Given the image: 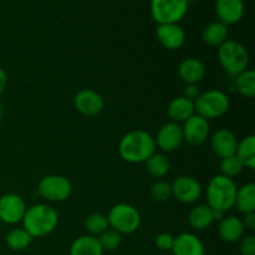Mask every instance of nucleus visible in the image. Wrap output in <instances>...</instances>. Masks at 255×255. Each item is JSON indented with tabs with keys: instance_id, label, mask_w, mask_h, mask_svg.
<instances>
[{
	"instance_id": "nucleus-4",
	"label": "nucleus",
	"mask_w": 255,
	"mask_h": 255,
	"mask_svg": "<svg viewBox=\"0 0 255 255\" xmlns=\"http://www.w3.org/2000/svg\"><path fill=\"white\" fill-rule=\"evenodd\" d=\"M218 59L224 71L232 76H237L248 69L249 52L241 41L226 40L218 47Z\"/></svg>"
},
{
	"instance_id": "nucleus-22",
	"label": "nucleus",
	"mask_w": 255,
	"mask_h": 255,
	"mask_svg": "<svg viewBox=\"0 0 255 255\" xmlns=\"http://www.w3.org/2000/svg\"><path fill=\"white\" fill-rule=\"evenodd\" d=\"M202 39L208 46L219 47L226 40H228V26L222 21L211 22L204 27Z\"/></svg>"
},
{
	"instance_id": "nucleus-12",
	"label": "nucleus",
	"mask_w": 255,
	"mask_h": 255,
	"mask_svg": "<svg viewBox=\"0 0 255 255\" xmlns=\"http://www.w3.org/2000/svg\"><path fill=\"white\" fill-rule=\"evenodd\" d=\"M182 132L183 139L192 146H199L203 143L209 136V122L199 115L194 114L183 122Z\"/></svg>"
},
{
	"instance_id": "nucleus-37",
	"label": "nucleus",
	"mask_w": 255,
	"mask_h": 255,
	"mask_svg": "<svg viewBox=\"0 0 255 255\" xmlns=\"http://www.w3.org/2000/svg\"><path fill=\"white\" fill-rule=\"evenodd\" d=\"M6 86H7V74L4 69L0 67V96L4 94Z\"/></svg>"
},
{
	"instance_id": "nucleus-27",
	"label": "nucleus",
	"mask_w": 255,
	"mask_h": 255,
	"mask_svg": "<svg viewBox=\"0 0 255 255\" xmlns=\"http://www.w3.org/2000/svg\"><path fill=\"white\" fill-rule=\"evenodd\" d=\"M234 87L242 96L252 99L255 95V72L253 70L247 69L243 72L234 76Z\"/></svg>"
},
{
	"instance_id": "nucleus-13",
	"label": "nucleus",
	"mask_w": 255,
	"mask_h": 255,
	"mask_svg": "<svg viewBox=\"0 0 255 255\" xmlns=\"http://www.w3.org/2000/svg\"><path fill=\"white\" fill-rule=\"evenodd\" d=\"M183 132L182 127L176 122H167L159 128L157 133L156 146L163 152H173L178 149L183 143Z\"/></svg>"
},
{
	"instance_id": "nucleus-32",
	"label": "nucleus",
	"mask_w": 255,
	"mask_h": 255,
	"mask_svg": "<svg viewBox=\"0 0 255 255\" xmlns=\"http://www.w3.org/2000/svg\"><path fill=\"white\" fill-rule=\"evenodd\" d=\"M151 197L156 202H166L172 197L171 184L164 181H156L151 187Z\"/></svg>"
},
{
	"instance_id": "nucleus-20",
	"label": "nucleus",
	"mask_w": 255,
	"mask_h": 255,
	"mask_svg": "<svg viewBox=\"0 0 255 255\" xmlns=\"http://www.w3.org/2000/svg\"><path fill=\"white\" fill-rule=\"evenodd\" d=\"M167 114H168L172 122H176V124H178V122H186L189 117L196 114L194 102L186 99L184 96L176 97V99H173L169 102Z\"/></svg>"
},
{
	"instance_id": "nucleus-9",
	"label": "nucleus",
	"mask_w": 255,
	"mask_h": 255,
	"mask_svg": "<svg viewBox=\"0 0 255 255\" xmlns=\"http://www.w3.org/2000/svg\"><path fill=\"white\" fill-rule=\"evenodd\" d=\"M26 212L24 199L15 193H6L0 197V221L9 226L20 223Z\"/></svg>"
},
{
	"instance_id": "nucleus-36",
	"label": "nucleus",
	"mask_w": 255,
	"mask_h": 255,
	"mask_svg": "<svg viewBox=\"0 0 255 255\" xmlns=\"http://www.w3.org/2000/svg\"><path fill=\"white\" fill-rule=\"evenodd\" d=\"M242 222H243L244 228L248 229V231H251V232H253L255 229V213L244 214V219Z\"/></svg>"
},
{
	"instance_id": "nucleus-6",
	"label": "nucleus",
	"mask_w": 255,
	"mask_h": 255,
	"mask_svg": "<svg viewBox=\"0 0 255 255\" xmlns=\"http://www.w3.org/2000/svg\"><path fill=\"white\" fill-rule=\"evenodd\" d=\"M107 221L110 228L120 234H132L141 226V214L131 204L119 203L111 208Z\"/></svg>"
},
{
	"instance_id": "nucleus-16",
	"label": "nucleus",
	"mask_w": 255,
	"mask_h": 255,
	"mask_svg": "<svg viewBox=\"0 0 255 255\" xmlns=\"http://www.w3.org/2000/svg\"><path fill=\"white\" fill-rule=\"evenodd\" d=\"M173 255H206L204 244L196 234L182 233L174 238Z\"/></svg>"
},
{
	"instance_id": "nucleus-10",
	"label": "nucleus",
	"mask_w": 255,
	"mask_h": 255,
	"mask_svg": "<svg viewBox=\"0 0 255 255\" xmlns=\"http://www.w3.org/2000/svg\"><path fill=\"white\" fill-rule=\"evenodd\" d=\"M172 196L181 203L191 204L202 196V186L194 177L181 176L171 184Z\"/></svg>"
},
{
	"instance_id": "nucleus-18",
	"label": "nucleus",
	"mask_w": 255,
	"mask_h": 255,
	"mask_svg": "<svg viewBox=\"0 0 255 255\" xmlns=\"http://www.w3.org/2000/svg\"><path fill=\"white\" fill-rule=\"evenodd\" d=\"M243 222L236 216H229L226 218L221 219V223L218 227L219 237L226 243H236L241 241L244 237Z\"/></svg>"
},
{
	"instance_id": "nucleus-3",
	"label": "nucleus",
	"mask_w": 255,
	"mask_h": 255,
	"mask_svg": "<svg viewBox=\"0 0 255 255\" xmlns=\"http://www.w3.org/2000/svg\"><path fill=\"white\" fill-rule=\"evenodd\" d=\"M236 182L226 176H214L207 187V202L213 211L222 213L231 211L236 203L237 196Z\"/></svg>"
},
{
	"instance_id": "nucleus-24",
	"label": "nucleus",
	"mask_w": 255,
	"mask_h": 255,
	"mask_svg": "<svg viewBox=\"0 0 255 255\" xmlns=\"http://www.w3.org/2000/svg\"><path fill=\"white\" fill-rule=\"evenodd\" d=\"M188 221L192 228L197 231H203L214 222L213 211L208 204H199L189 212Z\"/></svg>"
},
{
	"instance_id": "nucleus-23",
	"label": "nucleus",
	"mask_w": 255,
	"mask_h": 255,
	"mask_svg": "<svg viewBox=\"0 0 255 255\" xmlns=\"http://www.w3.org/2000/svg\"><path fill=\"white\" fill-rule=\"evenodd\" d=\"M234 206L243 214L255 212V184L247 183L237 189L236 203Z\"/></svg>"
},
{
	"instance_id": "nucleus-28",
	"label": "nucleus",
	"mask_w": 255,
	"mask_h": 255,
	"mask_svg": "<svg viewBox=\"0 0 255 255\" xmlns=\"http://www.w3.org/2000/svg\"><path fill=\"white\" fill-rule=\"evenodd\" d=\"M5 242L11 251L21 252L29 248L32 242V237L24 228H14L7 232Z\"/></svg>"
},
{
	"instance_id": "nucleus-25",
	"label": "nucleus",
	"mask_w": 255,
	"mask_h": 255,
	"mask_svg": "<svg viewBox=\"0 0 255 255\" xmlns=\"http://www.w3.org/2000/svg\"><path fill=\"white\" fill-rule=\"evenodd\" d=\"M236 156L247 168H255V136L249 134L244 137L237 146Z\"/></svg>"
},
{
	"instance_id": "nucleus-8",
	"label": "nucleus",
	"mask_w": 255,
	"mask_h": 255,
	"mask_svg": "<svg viewBox=\"0 0 255 255\" xmlns=\"http://www.w3.org/2000/svg\"><path fill=\"white\" fill-rule=\"evenodd\" d=\"M39 194L50 202L66 201L72 192L71 182L60 174H49L42 177L37 186Z\"/></svg>"
},
{
	"instance_id": "nucleus-33",
	"label": "nucleus",
	"mask_w": 255,
	"mask_h": 255,
	"mask_svg": "<svg viewBox=\"0 0 255 255\" xmlns=\"http://www.w3.org/2000/svg\"><path fill=\"white\" fill-rule=\"evenodd\" d=\"M173 242L174 237L171 236L169 233H161L156 237V239H154V244H156L157 248L162 252L172 251Z\"/></svg>"
},
{
	"instance_id": "nucleus-17",
	"label": "nucleus",
	"mask_w": 255,
	"mask_h": 255,
	"mask_svg": "<svg viewBox=\"0 0 255 255\" xmlns=\"http://www.w3.org/2000/svg\"><path fill=\"white\" fill-rule=\"evenodd\" d=\"M216 12L219 21L226 24H236L244 15L243 0H216Z\"/></svg>"
},
{
	"instance_id": "nucleus-29",
	"label": "nucleus",
	"mask_w": 255,
	"mask_h": 255,
	"mask_svg": "<svg viewBox=\"0 0 255 255\" xmlns=\"http://www.w3.org/2000/svg\"><path fill=\"white\" fill-rule=\"evenodd\" d=\"M85 228L89 232L90 236H100L106 229L110 228L107 217L101 213H91L85 219Z\"/></svg>"
},
{
	"instance_id": "nucleus-2",
	"label": "nucleus",
	"mask_w": 255,
	"mask_h": 255,
	"mask_svg": "<svg viewBox=\"0 0 255 255\" xmlns=\"http://www.w3.org/2000/svg\"><path fill=\"white\" fill-rule=\"evenodd\" d=\"M22 228L34 238L49 236L59 224L56 209L45 203H37L26 208L22 218Z\"/></svg>"
},
{
	"instance_id": "nucleus-38",
	"label": "nucleus",
	"mask_w": 255,
	"mask_h": 255,
	"mask_svg": "<svg viewBox=\"0 0 255 255\" xmlns=\"http://www.w3.org/2000/svg\"><path fill=\"white\" fill-rule=\"evenodd\" d=\"M2 114H4V107H2V105L0 104V120H1Z\"/></svg>"
},
{
	"instance_id": "nucleus-31",
	"label": "nucleus",
	"mask_w": 255,
	"mask_h": 255,
	"mask_svg": "<svg viewBox=\"0 0 255 255\" xmlns=\"http://www.w3.org/2000/svg\"><path fill=\"white\" fill-rule=\"evenodd\" d=\"M244 166L242 164V162L237 158V156L227 157V158H223L221 162V174L222 176H226L228 178L233 179L234 177L239 176L243 171Z\"/></svg>"
},
{
	"instance_id": "nucleus-7",
	"label": "nucleus",
	"mask_w": 255,
	"mask_h": 255,
	"mask_svg": "<svg viewBox=\"0 0 255 255\" xmlns=\"http://www.w3.org/2000/svg\"><path fill=\"white\" fill-rule=\"evenodd\" d=\"M188 0H151V15L158 24H178L187 14Z\"/></svg>"
},
{
	"instance_id": "nucleus-21",
	"label": "nucleus",
	"mask_w": 255,
	"mask_h": 255,
	"mask_svg": "<svg viewBox=\"0 0 255 255\" xmlns=\"http://www.w3.org/2000/svg\"><path fill=\"white\" fill-rule=\"evenodd\" d=\"M70 255H104L97 237L81 236L72 242L70 247Z\"/></svg>"
},
{
	"instance_id": "nucleus-35",
	"label": "nucleus",
	"mask_w": 255,
	"mask_h": 255,
	"mask_svg": "<svg viewBox=\"0 0 255 255\" xmlns=\"http://www.w3.org/2000/svg\"><path fill=\"white\" fill-rule=\"evenodd\" d=\"M199 95H201V92H199V87L197 85H188L183 92V96L193 102L198 99Z\"/></svg>"
},
{
	"instance_id": "nucleus-14",
	"label": "nucleus",
	"mask_w": 255,
	"mask_h": 255,
	"mask_svg": "<svg viewBox=\"0 0 255 255\" xmlns=\"http://www.w3.org/2000/svg\"><path fill=\"white\" fill-rule=\"evenodd\" d=\"M158 41L163 47L168 50H178L186 42V31L177 22L158 24L156 29Z\"/></svg>"
},
{
	"instance_id": "nucleus-19",
	"label": "nucleus",
	"mask_w": 255,
	"mask_h": 255,
	"mask_svg": "<svg viewBox=\"0 0 255 255\" xmlns=\"http://www.w3.org/2000/svg\"><path fill=\"white\" fill-rule=\"evenodd\" d=\"M179 77L188 85H197L206 75V66L201 60L189 57L183 60L178 67Z\"/></svg>"
},
{
	"instance_id": "nucleus-11",
	"label": "nucleus",
	"mask_w": 255,
	"mask_h": 255,
	"mask_svg": "<svg viewBox=\"0 0 255 255\" xmlns=\"http://www.w3.org/2000/svg\"><path fill=\"white\" fill-rule=\"evenodd\" d=\"M75 109L86 117H95L102 112L105 107L104 97L91 89H84L74 97Z\"/></svg>"
},
{
	"instance_id": "nucleus-15",
	"label": "nucleus",
	"mask_w": 255,
	"mask_h": 255,
	"mask_svg": "<svg viewBox=\"0 0 255 255\" xmlns=\"http://www.w3.org/2000/svg\"><path fill=\"white\" fill-rule=\"evenodd\" d=\"M238 139L236 134L227 128H221L211 138V147L219 158H227L236 154Z\"/></svg>"
},
{
	"instance_id": "nucleus-1",
	"label": "nucleus",
	"mask_w": 255,
	"mask_h": 255,
	"mask_svg": "<svg viewBox=\"0 0 255 255\" xmlns=\"http://www.w3.org/2000/svg\"><path fill=\"white\" fill-rule=\"evenodd\" d=\"M156 152L154 138L146 131L136 129L125 134L119 144V153L128 163H143Z\"/></svg>"
},
{
	"instance_id": "nucleus-26",
	"label": "nucleus",
	"mask_w": 255,
	"mask_h": 255,
	"mask_svg": "<svg viewBox=\"0 0 255 255\" xmlns=\"http://www.w3.org/2000/svg\"><path fill=\"white\" fill-rule=\"evenodd\" d=\"M144 163H146V169L149 176L156 179L163 178L171 169V163H169L168 158L162 153H156V152Z\"/></svg>"
},
{
	"instance_id": "nucleus-30",
	"label": "nucleus",
	"mask_w": 255,
	"mask_h": 255,
	"mask_svg": "<svg viewBox=\"0 0 255 255\" xmlns=\"http://www.w3.org/2000/svg\"><path fill=\"white\" fill-rule=\"evenodd\" d=\"M97 239H99V243L104 252L116 251V249L121 246L122 242L121 234L111 228L106 229L104 233L100 234V236L97 237Z\"/></svg>"
},
{
	"instance_id": "nucleus-34",
	"label": "nucleus",
	"mask_w": 255,
	"mask_h": 255,
	"mask_svg": "<svg viewBox=\"0 0 255 255\" xmlns=\"http://www.w3.org/2000/svg\"><path fill=\"white\" fill-rule=\"evenodd\" d=\"M241 255H255V237L249 236L243 237L241 239Z\"/></svg>"
},
{
	"instance_id": "nucleus-5",
	"label": "nucleus",
	"mask_w": 255,
	"mask_h": 255,
	"mask_svg": "<svg viewBox=\"0 0 255 255\" xmlns=\"http://www.w3.org/2000/svg\"><path fill=\"white\" fill-rule=\"evenodd\" d=\"M231 107V101L226 92L221 90H209L199 95L198 99L194 101L196 114L209 120L221 119L228 112Z\"/></svg>"
}]
</instances>
